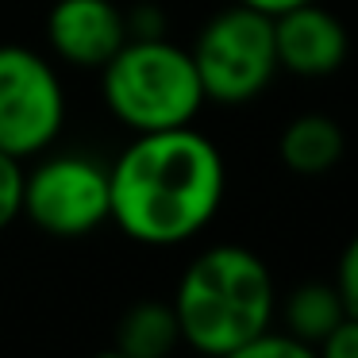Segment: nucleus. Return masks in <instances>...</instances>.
<instances>
[{"mask_svg": "<svg viewBox=\"0 0 358 358\" xmlns=\"http://www.w3.org/2000/svg\"><path fill=\"white\" fill-rule=\"evenodd\" d=\"M227 166L204 131H143L108 166V220L143 247H181L216 220Z\"/></svg>", "mask_w": 358, "mask_h": 358, "instance_id": "nucleus-1", "label": "nucleus"}, {"mask_svg": "<svg viewBox=\"0 0 358 358\" xmlns=\"http://www.w3.org/2000/svg\"><path fill=\"white\" fill-rule=\"evenodd\" d=\"M178 335L201 355L235 358L278 316L273 273L239 243L208 247L185 266L170 301Z\"/></svg>", "mask_w": 358, "mask_h": 358, "instance_id": "nucleus-2", "label": "nucleus"}, {"mask_svg": "<svg viewBox=\"0 0 358 358\" xmlns=\"http://www.w3.org/2000/svg\"><path fill=\"white\" fill-rule=\"evenodd\" d=\"M101 93L112 120L135 135L189 127L208 104L193 55L166 35L127 39L101 66Z\"/></svg>", "mask_w": 358, "mask_h": 358, "instance_id": "nucleus-3", "label": "nucleus"}, {"mask_svg": "<svg viewBox=\"0 0 358 358\" xmlns=\"http://www.w3.org/2000/svg\"><path fill=\"white\" fill-rule=\"evenodd\" d=\"M189 55H193L204 101L247 104L266 93V85L278 73L273 16L231 0V8H220L201 27Z\"/></svg>", "mask_w": 358, "mask_h": 358, "instance_id": "nucleus-4", "label": "nucleus"}, {"mask_svg": "<svg viewBox=\"0 0 358 358\" xmlns=\"http://www.w3.org/2000/svg\"><path fill=\"white\" fill-rule=\"evenodd\" d=\"M66 85L31 47L0 43V150L35 158L66 127Z\"/></svg>", "mask_w": 358, "mask_h": 358, "instance_id": "nucleus-5", "label": "nucleus"}, {"mask_svg": "<svg viewBox=\"0 0 358 358\" xmlns=\"http://www.w3.org/2000/svg\"><path fill=\"white\" fill-rule=\"evenodd\" d=\"M24 216L50 239H81L108 224V166L85 155L43 158L24 170Z\"/></svg>", "mask_w": 358, "mask_h": 358, "instance_id": "nucleus-6", "label": "nucleus"}, {"mask_svg": "<svg viewBox=\"0 0 358 358\" xmlns=\"http://www.w3.org/2000/svg\"><path fill=\"white\" fill-rule=\"evenodd\" d=\"M273 50L278 70H289L293 78H327L347 62L350 35L331 8L308 0L273 16Z\"/></svg>", "mask_w": 358, "mask_h": 358, "instance_id": "nucleus-7", "label": "nucleus"}, {"mask_svg": "<svg viewBox=\"0 0 358 358\" xmlns=\"http://www.w3.org/2000/svg\"><path fill=\"white\" fill-rule=\"evenodd\" d=\"M127 39V12L112 0H58L47 16L50 50L78 70H101Z\"/></svg>", "mask_w": 358, "mask_h": 358, "instance_id": "nucleus-8", "label": "nucleus"}, {"mask_svg": "<svg viewBox=\"0 0 358 358\" xmlns=\"http://www.w3.org/2000/svg\"><path fill=\"white\" fill-rule=\"evenodd\" d=\"M343 150H347L343 127L331 116H324V112H304V116L289 120L278 139L281 162L296 178H320V173L335 170Z\"/></svg>", "mask_w": 358, "mask_h": 358, "instance_id": "nucleus-9", "label": "nucleus"}, {"mask_svg": "<svg viewBox=\"0 0 358 358\" xmlns=\"http://www.w3.org/2000/svg\"><path fill=\"white\" fill-rule=\"evenodd\" d=\"M347 316L339 301V289L335 281H304L289 293L285 301V316H281V327H285L293 339H301L304 347L320 350V343L331 335V327Z\"/></svg>", "mask_w": 358, "mask_h": 358, "instance_id": "nucleus-10", "label": "nucleus"}, {"mask_svg": "<svg viewBox=\"0 0 358 358\" xmlns=\"http://www.w3.org/2000/svg\"><path fill=\"white\" fill-rule=\"evenodd\" d=\"M112 339H116V355L124 358H162L181 343L178 316L162 301H143L120 316Z\"/></svg>", "mask_w": 358, "mask_h": 358, "instance_id": "nucleus-11", "label": "nucleus"}, {"mask_svg": "<svg viewBox=\"0 0 358 358\" xmlns=\"http://www.w3.org/2000/svg\"><path fill=\"white\" fill-rule=\"evenodd\" d=\"M24 216V158L0 150V231Z\"/></svg>", "mask_w": 358, "mask_h": 358, "instance_id": "nucleus-12", "label": "nucleus"}, {"mask_svg": "<svg viewBox=\"0 0 358 358\" xmlns=\"http://www.w3.org/2000/svg\"><path fill=\"white\" fill-rule=\"evenodd\" d=\"M312 355H316V350L304 347L301 339H293L285 327H273L270 324L266 331H258L235 358H312Z\"/></svg>", "mask_w": 358, "mask_h": 358, "instance_id": "nucleus-13", "label": "nucleus"}, {"mask_svg": "<svg viewBox=\"0 0 358 358\" xmlns=\"http://www.w3.org/2000/svg\"><path fill=\"white\" fill-rule=\"evenodd\" d=\"M335 289L347 308V316H358V235L343 247L339 266H335Z\"/></svg>", "mask_w": 358, "mask_h": 358, "instance_id": "nucleus-14", "label": "nucleus"}, {"mask_svg": "<svg viewBox=\"0 0 358 358\" xmlns=\"http://www.w3.org/2000/svg\"><path fill=\"white\" fill-rule=\"evenodd\" d=\"M320 355L327 358H358V316H343L331 327L324 343H320Z\"/></svg>", "mask_w": 358, "mask_h": 358, "instance_id": "nucleus-15", "label": "nucleus"}, {"mask_svg": "<svg viewBox=\"0 0 358 358\" xmlns=\"http://www.w3.org/2000/svg\"><path fill=\"white\" fill-rule=\"evenodd\" d=\"M166 31V20L158 8H150V4H139V8L127 12V35L131 39H155V35Z\"/></svg>", "mask_w": 358, "mask_h": 358, "instance_id": "nucleus-16", "label": "nucleus"}, {"mask_svg": "<svg viewBox=\"0 0 358 358\" xmlns=\"http://www.w3.org/2000/svg\"><path fill=\"white\" fill-rule=\"evenodd\" d=\"M239 4H250V8L266 12V16H278V12L296 8V4H308V0H239Z\"/></svg>", "mask_w": 358, "mask_h": 358, "instance_id": "nucleus-17", "label": "nucleus"}]
</instances>
